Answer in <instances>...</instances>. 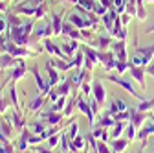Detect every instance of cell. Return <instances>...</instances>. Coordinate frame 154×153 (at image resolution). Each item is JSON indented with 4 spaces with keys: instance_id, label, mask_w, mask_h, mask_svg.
I'll list each match as a JSON object with an SVG mask.
<instances>
[{
    "instance_id": "obj_1",
    "label": "cell",
    "mask_w": 154,
    "mask_h": 153,
    "mask_svg": "<svg viewBox=\"0 0 154 153\" xmlns=\"http://www.w3.org/2000/svg\"><path fill=\"white\" fill-rule=\"evenodd\" d=\"M105 78L108 80V81H112V83H116V85H119V87H123L128 94H130V96H134V98H138V100H143L141 98V94L136 90V89H134V85L130 83V81H127L125 78H119V76H114V74H106L105 76Z\"/></svg>"
},
{
    "instance_id": "obj_2",
    "label": "cell",
    "mask_w": 154,
    "mask_h": 153,
    "mask_svg": "<svg viewBox=\"0 0 154 153\" xmlns=\"http://www.w3.org/2000/svg\"><path fill=\"white\" fill-rule=\"evenodd\" d=\"M31 74H33V78H35V81H37V85H38V92H41V94H38V96H48V94L51 92V85L50 83H46L42 78H41V74H38V70L33 67L31 68Z\"/></svg>"
},
{
    "instance_id": "obj_3",
    "label": "cell",
    "mask_w": 154,
    "mask_h": 153,
    "mask_svg": "<svg viewBox=\"0 0 154 153\" xmlns=\"http://www.w3.org/2000/svg\"><path fill=\"white\" fill-rule=\"evenodd\" d=\"M77 109H79L83 114H86V118H88V125H90V127H94V125H95V120H94V118H95V114L92 112L90 103H86L85 100H81V98H79V100H77Z\"/></svg>"
},
{
    "instance_id": "obj_4",
    "label": "cell",
    "mask_w": 154,
    "mask_h": 153,
    "mask_svg": "<svg viewBox=\"0 0 154 153\" xmlns=\"http://www.w3.org/2000/svg\"><path fill=\"white\" fill-rule=\"evenodd\" d=\"M44 118V124L48 125H57V124H61L63 122V112H53V111H46L44 114H41V120Z\"/></svg>"
},
{
    "instance_id": "obj_5",
    "label": "cell",
    "mask_w": 154,
    "mask_h": 153,
    "mask_svg": "<svg viewBox=\"0 0 154 153\" xmlns=\"http://www.w3.org/2000/svg\"><path fill=\"white\" fill-rule=\"evenodd\" d=\"M128 72H130L132 78L140 83V87L145 89V74H147L145 68H143V67H132V65H130V70H128Z\"/></svg>"
},
{
    "instance_id": "obj_6",
    "label": "cell",
    "mask_w": 154,
    "mask_h": 153,
    "mask_svg": "<svg viewBox=\"0 0 154 153\" xmlns=\"http://www.w3.org/2000/svg\"><path fill=\"white\" fill-rule=\"evenodd\" d=\"M92 94H94V98L97 100L101 105L105 103V98H106V92H105V87H103V83L101 81H95L94 85H92Z\"/></svg>"
},
{
    "instance_id": "obj_7",
    "label": "cell",
    "mask_w": 154,
    "mask_h": 153,
    "mask_svg": "<svg viewBox=\"0 0 154 153\" xmlns=\"http://www.w3.org/2000/svg\"><path fill=\"white\" fill-rule=\"evenodd\" d=\"M130 124L134 127H141L145 124V112H140L138 109H130Z\"/></svg>"
},
{
    "instance_id": "obj_8",
    "label": "cell",
    "mask_w": 154,
    "mask_h": 153,
    "mask_svg": "<svg viewBox=\"0 0 154 153\" xmlns=\"http://www.w3.org/2000/svg\"><path fill=\"white\" fill-rule=\"evenodd\" d=\"M9 122H11V125H13V129H18V131H22L24 127H26V122H24V118L20 116V111H13V114L8 118Z\"/></svg>"
},
{
    "instance_id": "obj_9",
    "label": "cell",
    "mask_w": 154,
    "mask_h": 153,
    "mask_svg": "<svg viewBox=\"0 0 154 153\" xmlns=\"http://www.w3.org/2000/svg\"><path fill=\"white\" fill-rule=\"evenodd\" d=\"M149 135H154V122H150V124H143L141 127H140V131H138V135H136V138L138 140H141V142H147V137Z\"/></svg>"
},
{
    "instance_id": "obj_10",
    "label": "cell",
    "mask_w": 154,
    "mask_h": 153,
    "mask_svg": "<svg viewBox=\"0 0 154 153\" xmlns=\"http://www.w3.org/2000/svg\"><path fill=\"white\" fill-rule=\"evenodd\" d=\"M112 52H114V55H116V59H118V61H127V52H125V43L123 41L114 43Z\"/></svg>"
},
{
    "instance_id": "obj_11",
    "label": "cell",
    "mask_w": 154,
    "mask_h": 153,
    "mask_svg": "<svg viewBox=\"0 0 154 153\" xmlns=\"http://www.w3.org/2000/svg\"><path fill=\"white\" fill-rule=\"evenodd\" d=\"M125 111H128L127 109V103L123 102V100H116L114 98V102L110 103V107H108V114H112V116H114V114H118V112H125Z\"/></svg>"
},
{
    "instance_id": "obj_12",
    "label": "cell",
    "mask_w": 154,
    "mask_h": 153,
    "mask_svg": "<svg viewBox=\"0 0 154 153\" xmlns=\"http://www.w3.org/2000/svg\"><path fill=\"white\" fill-rule=\"evenodd\" d=\"M85 144H86V138L83 137V135H77L72 142H70V151H73V153H79L83 148H85Z\"/></svg>"
},
{
    "instance_id": "obj_13",
    "label": "cell",
    "mask_w": 154,
    "mask_h": 153,
    "mask_svg": "<svg viewBox=\"0 0 154 153\" xmlns=\"http://www.w3.org/2000/svg\"><path fill=\"white\" fill-rule=\"evenodd\" d=\"M127 146H128V138H114L112 144H110L114 153H123Z\"/></svg>"
},
{
    "instance_id": "obj_14",
    "label": "cell",
    "mask_w": 154,
    "mask_h": 153,
    "mask_svg": "<svg viewBox=\"0 0 154 153\" xmlns=\"http://www.w3.org/2000/svg\"><path fill=\"white\" fill-rule=\"evenodd\" d=\"M61 48H63V52L68 55V59H70V55H72V54H75V52H77V48H79V43L72 39L70 43H64V44H61Z\"/></svg>"
},
{
    "instance_id": "obj_15",
    "label": "cell",
    "mask_w": 154,
    "mask_h": 153,
    "mask_svg": "<svg viewBox=\"0 0 154 153\" xmlns=\"http://www.w3.org/2000/svg\"><path fill=\"white\" fill-rule=\"evenodd\" d=\"M44 103H46V98H44V96H37V98L28 105V111H29V112H35V111H38V109H42Z\"/></svg>"
},
{
    "instance_id": "obj_16",
    "label": "cell",
    "mask_w": 154,
    "mask_h": 153,
    "mask_svg": "<svg viewBox=\"0 0 154 153\" xmlns=\"http://www.w3.org/2000/svg\"><path fill=\"white\" fill-rule=\"evenodd\" d=\"M66 102H68V100H66V96H61L55 103H51V105H50V109H48V111H53V112H63V111H64V107H66Z\"/></svg>"
},
{
    "instance_id": "obj_17",
    "label": "cell",
    "mask_w": 154,
    "mask_h": 153,
    "mask_svg": "<svg viewBox=\"0 0 154 153\" xmlns=\"http://www.w3.org/2000/svg\"><path fill=\"white\" fill-rule=\"evenodd\" d=\"M46 68H48V74H50V81H48V83H50L51 87H55L57 83H59V72L53 68V65H51V63H48V65H46Z\"/></svg>"
},
{
    "instance_id": "obj_18",
    "label": "cell",
    "mask_w": 154,
    "mask_h": 153,
    "mask_svg": "<svg viewBox=\"0 0 154 153\" xmlns=\"http://www.w3.org/2000/svg\"><path fill=\"white\" fill-rule=\"evenodd\" d=\"M53 35H61L63 33V17L61 15H53Z\"/></svg>"
},
{
    "instance_id": "obj_19",
    "label": "cell",
    "mask_w": 154,
    "mask_h": 153,
    "mask_svg": "<svg viewBox=\"0 0 154 153\" xmlns=\"http://www.w3.org/2000/svg\"><path fill=\"white\" fill-rule=\"evenodd\" d=\"M92 135H94L95 140H101V142H106L108 140V135H106V129L105 127H95L92 131Z\"/></svg>"
},
{
    "instance_id": "obj_20",
    "label": "cell",
    "mask_w": 154,
    "mask_h": 153,
    "mask_svg": "<svg viewBox=\"0 0 154 153\" xmlns=\"http://www.w3.org/2000/svg\"><path fill=\"white\" fill-rule=\"evenodd\" d=\"M85 57L92 63H99V52H95L92 48H85Z\"/></svg>"
},
{
    "instance_id": "obj_21",
    "label": "cell",
    "mask_w": 154,
    "mask_h": 153,
    "mask_svg": "<svg viewBox=\"0 0 154 153\" xmlns=\"http://www.w3.org/2000/svg\"><path fill=\"white\" fill-rule=\"evenodd\" d=\"M57 70H61V72H64V70H70L72 67H70V61L68 63H64V59H53V61H50Z\"/></svg>"
},
{
    "instance_id": "obj_22",
    "label": "cell",
    "mask_w": 154,
    "mask_h": 153,
    "mask_svg": "<svg viewBox=\"0 0 154 153\" xmlns=\"http://www.w3.org/2000/svg\"><path fill=\"white\" fill-rule=\"evenodd\" d=\"M140 112H147V111H150V109H154V98L152 100H141V103L136 107Z\"/></svg>"
},
{
    "instance_id": "obj_23",
    "label": "cell",
    "mask_w": 154,
    "mask_h": 153,
    "mask_svg": "<svg viewBox=\"0 0 154 153\" xmlns=\"http://www.w3.org/2000/svg\"><path fill=\"white\" fill-rule=\"evenodd\" d=\"M9 94H11V103L15 107V111H20V107H18V96H17V87H15V81L11 83L9 87Z\"/></svg>"
},
{
    "instance_id": "obj_24",
    "label": "cell",
    "mask_w": 154,
    "mask_h": 153,
    "mask_svg": "<svg viewBox=\"0 0 154 153\" xmlns=\"http://www.w3.org/2000/svg\"><path fill=\"white\" fill-rule=\"evenodd\" d=\"M77 131H79V124H77V122H72L70 127H68V131H64V133H66V137L70 138V142L77 137Z\"/></svg>"
},
{
    "instance_id": "obj_25",
    "label": "cell",
    "mask_w": 154,
    "mask_h": 153,
    "mask_svg": "<svg viewBox=\"0 0 154 153\" xmlns=\"http://www.w3.org/2000/svg\"><path fill=\"white\" fill-rule=\"evenodd\" d=\"M97 125H99V127H105V129H106V127H114V125H116V120H114L112 114H106L105 118H101V120H99V124H97Z\"/></svg>"
},
{
    "instance_id": "obj_26",
    "label": "cell",
    "mask_w": 154,
    "mask_h": 153,
    "mask_svg": "<svg viewBox=\"0 0 154 153\" xmlns=\"http://www.w3.org/2000/svg\"><path fill=\"white\" fill-rule=\"evenodd\" d=\"M125 127H127V125H125L123 122H116V125L112 127V140H114V138H119V135L125 131Z\"/></svg>"
},
{
    "instance_id": "obj_27",
    "label": "cell",
    "mask_w": 154,
    "mask_h": 153,
    "mask_svg": "<svg viewBox=\"0 0 154 153\" xmlns=\"http://www.w3.org/2000/svg\"><path fill=\"white\" fill-rule=\"evenodd\" d=\"M125 133H127V138L132 142V140H136V135H138V131H136V127H134L132 124H127V127H125Z\"/></svg>"
},
{
    "instance_id": "obj_28",
    "label": "cell",
    "mask_w": 154,
    "mask_h": 153,
    "mask_svg": "<svg viewBox=\"0 0 154 153\" xmlns=\"http://www.w3.org/2000/svg\"><path fill=\"white\" fill-rule=\"evenodd\" d=\"M95 153H114L110 146H106V142L97 140V146H95Z\"/></svg>"
},
{
    "instance_id": "obj_29",
    "label": "cell",
    "mask_w": 154,
    "mask_h": 153,
    "mask_svg": "<svg viewBox=\"0 0 154 153\" xmlns=\"http://www.w3.org/2000/svg\"><path fill=\"white\" fill-rule=\"evenodd\" d=\"M61 137H63V133H53V135L48 138V148H55L61 142Z\"/></svg>"
},
{
    "instance_id": "obj_30",
    "label": "cell",
    "mask_w": 154,
    "mask_h": 153,
    "mask_svg": "<svg viewBox=\"0 0 154 153\" xmlns=\"http://www.w3.org/2000/svg\"><path fill=\"white\" fill-rule=\"evenodd\" d=\"M116 70H118V74H125L127 70H130V61H118Z\"/></svg>"
},
{
    "instance_id": "obj_31",
    "label": "cell",
    "mask_w": 154,
    "mask_h": 153,
    "mask_svg": "<svg viewBox=\"0 0 154 153\" xmlns=\"http://www.w3.org/2000/svg\"><path fill=\"white\" fill-rule=\"evenodd\" d=\"M70 83H72V80H66L59 89H55L57 94H59V96H66V94H68V89H70Z\"/></svg>"
},
{
    "instance_id": "obj_32",
    "label": "cell",
    "mask_w": 154,
    "mask_h": 153,
    "mask_svg": "<svg viewBox=\"0 0 154 153\" xmlns=\"http://www.w3.org/2000/svg\"><path fill=\"white\" fill-rule=\"evenodd\" d=\"M108 44H110V37H108V35H103V37H99L97 46L101 48V52H105V50L108 48Z\"/></svg>"
},
{
    "instance_id": "obj_33",
    "label": "cell",
    "mask_w": 154,
    "mask_h": 153,
    "mask_svg": "<svg viewBox=\"0 0 154 153\" xmlns=\"http://www.w3.org/2000/svg\"><path fill=\"white\" fill-rule=\"evenodd\" d=\"M77 107V100H72L70 103H66V107H64V111H63V116H70L72 114V111Z\"/></svg>"
},
{
    "instance_id": "obj_34",
    "label": "cell",
    "mask_w": 154,
    "mask_h": 153,
    "mask_svg": "<svg viewBox=\"0 0 154 153\" xmlns=\"http://www.w3.org/2000/svg\"><path fill=\"white\" fill-rule=\"evenodd\" d=\"M114 120H116V122H125V120H130V111H125V112H118V114H114Z\"/></svg>"
},
{
    "instance_id": "obj_35",
    "label": "cell",
    "mask_w": 154,
    "mask_h": 153,
    "mask_svg": "<svg viewBox=\"0 0 154 153\" xmlns=\"http://www.w3.org/2000/svg\"><path fill=\"white\" fill-rule=\"evenodd\" d=\"M77 6H79V8H85V9H94V8H95L94 0H79V2H77Z\"/></svg>"
},
{
    "instance_id": "obj_36",
    "label": "cell",
    "mask_w": 154,
    "mask_h": 153,
    "mask_svg": "<svg viewBox=\"0 0 154 153\" xmlns=\"http://www.w3.org/2000/svg\"><path fill=\"white\" fill-rule=\"evenodd\" d=\"M99 105H101V103L95 100V98H92V100H90V109H92V112H94V114H97V112H99Z\"/></svg>"
},
{
    "instance_id": "obj_37",
    "label": "cell",
    "mask_w": 154,
    "mask_h": 153,
    "mask_svg": "<svg viewBox=\"0 0 154 153\" xmlns=\"http://www.w3.org/2000/svg\"><path fill=\"white\" fill-rule=\"evenodd\" d=\"M136 15H138V18H140V21H145V18H147V11H145V8H143V6H138V9H136Z\"/></svg>"
},
{
    "instance_id": "obj_38",
    "label": "cell",
    "mask_w": 154,
    "mask_h": 153,
    "mask_svg": "<svg viewBox=\"0 0 154 153\" xmlns=\"http://www.w3.org/2000/svg\"><path fill=\"white\" fill-rule=\"evenodd\" d=\"M31 151L33 153H53L51 148H38V146H31Z\"/></svg>"
},
{
    "instance_id": "obj_39",
    "label": "cell",
    "mask_w": 154,
    "mask_h": 153,
    "mask_svg": "<svg viewBox=\"0 0 154 153\" xmlns=\"http://www.w3.org/2000/svg\"><path fill=\"white\" fill-rule=\"evenodd\" d=\"M81 92H83V94H86V96H88V94H92V87H90V85H88L86 81H83V83H81Z\"/></svg>"
},
{
    "instance_id": "obj_40",
    "label": "cell",
    "mask_w": 154,
    "mask_h": 153,
    "mask_svg": "<svg viewBox=\"0 0 154 153\" xmlns=\"http://www.w3.org/2000/svg\"><path fill=\"white\" fill-rule=\"evenodd\" d=\"M6 30H9L8 28V21H6V18H0V35H2Z\"/></svg>"
},
{
    "instance_id": "obj_41",
    "label": "cell",
    "mask_w": 154,
    "mask_h": 153,
    "mask_svg": "<svg viewBox=\"0 0 154 153\" xmlns=\"http://www.w3.org/2000/svg\"><path fill=\"white\" fill-rule=\"evenodd\" d=\"M44 13H46V8H44V6H41V8H37L35 17H37V18H42V17H44Z\"/></svg>"
},
{
    "instance_id": "obj_42",
    "label": "cell",
    "mask_w": 154,
    "mask_h": 153,
    "mask_svg": "<svg viewBox=\"0 0 154 153\" xmlns=\"http://www.w3.org/2000/svg\"><path fill=\"white\" fill-rule=\"evenodd\" d=\"M145 72H147V74H150V76H154V59L145 67Z\"/></svg>"
},
{
    "instance_id": "obj_43",
    "label": "cell",
    "mask_w": 154,
    "mask_h": 153,
    "mask_svg": "<svg viewBox=\"0 0 154 153\" xmlns=\"http://www.w3.org/2000/svg\"><path fill=\"white\" fill-rule=\"evenodd\" d=\"M6 109H8V105L4 103V98H2V90H0V114H2V112H6Z\"/></svg>"
},
{
    "instance_id": "obj_44",
    "label": "cell",
    "mask_w": 154,
    "mask_h": 153,
    "mask_svg": "<svg viewBox=\"0 0 154 153\" xmlns=\"http://www.w3.org/2000/svg\"><path fill=\"white\" fill-rule=\"evenodd\" d=\"M95 13H97V15H106V8L105 6H97V8H95Z\"/></svg>"
},
{
    "instance_id": "obj_45",
    "label": "cell",
    "mask_w": 154,
    "mask_h": 153,
    "mask_svg": "<svg viewBox=\"0 0 154 153\" xmlns=\"http://www.w3.org/2000/svg\"><path fill=\"white\" fill-rule=\"evenodd\" d=\"M101 4H103L105 8H112V2H110V0H101Z\"/></svg>"
},
{
    "instance_id": "obj_46",
    "label": "cell",
    "mask_w": 154,
    "mask_h": 153,
    "mask_svg": "<svg viewBox=\"0 0 154 153\" xmlns=\"http://www.w3.org/2000/svg\"><path fill=\"white\" fill-rule=\"evenodd\" d=\"M147 33H154V24H152V26H150V28L147 30Z\"/></svg>"
},
{
    "instance_id": "obj_47",
    "label": "cell",
    "mask_w": 154,
    "mask_h": 153,
    "mask_svg": "<svg viewBox=\"0 0 154 153\" xmlns=\"http://www.w3.org/2000/svg\"><path fill=\"white\" fill-rule=\"evenodd\" d=\"M147 2H152V4H154V0H147Z\"/></svg>"
},
{
    "instance_id": "obj_48",
    "label": "cell",
    "mask_w": 154,
    "mask_h": 153,
    "mask_svg": "<svg viewBox=\"0 0 154 153\" xmlns=\"http://www.w3.org/2000/svg\"><path fill=\"white\" fill-rule=\"evenodd\" d=\"M57 153H63V151H57Z\"/></svg>"
}]
</instances>
